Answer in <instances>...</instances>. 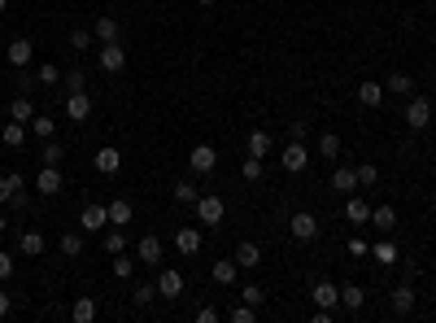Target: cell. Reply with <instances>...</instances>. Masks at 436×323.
<instances>
[{
	"mask_svg": "<svg viewBox=\"0 0 436 323\" xmlns=\"http://www.w3.org/2000/svg\"><path fill=\"white\" fill-rule=\"evenodd\" d=\"M280 166H284L288 175H301L305 166H310V149H305V140H288V144H284Z\"/></svg>",
	"mask_w": 436,
	"mask_h": 323,
	"instance_id": "2",
	"label": "cell"
},
{
	"mask_svg": "<svg viewBox=\"0 0 436 323\" xmlns=\"http://www.w3.org/2000/svg\"><path fill=\"white\" fill-rule=\"evenodd\" d=\"M96 61H101V70L105 74H122L127 70V48L114 40V44H101L96 48Z\"/></svg>",
	"mask_w": 436,
	"mask_h": 323,
	"instance_id": "3",
	"label": "cell"
},
{
	"mask_svg": "<svg viewBox=\"0 0 436 323\" xmlns=\"http://www.w3.org/2000/svg\"><path fill=\"white\" fill-rule=\"evenodd\" d=\"M13 267H18V262H13V253H9V249H0V284L13 276Z\"/></svg>",
	"mask_w": 436,
	"mask_h": 323,
	"instance_id": "49",
	"label": "cell"
},
{
	"mask_svg": "<svg viewBox=\"0 0 436 323\" xmlns=\"http://www.w3.org/2000/svg\"><path fill=\"white\" fill-rule=\"evenodd\" d=\"M5 5H9V0H0V13H5Z\"/></svg>",
	"mask_w": 436,
	"mask_h": 323,
	"instance_id": "56",
	"label": "cell"
},
{
	"mask_svg": "<svg viewBox=\"0 0 436 323\" xmlns=\"http://www.w3.org/2000/svg\"><path fill=\"white\" fill-rule=\"evenodd\" d=\"M253 319H257V306H249V301L232 310V323H253Z\"/></svg>",
	"mask_w": 436,
	"mask_h": 323,
	"instance_id": "48",
	"label": "cell"
},
{
	"mask_svg": "<svg viewBox=\"0 0 436 323\" xmlns=\"http://www.w3.org/2000/svg\"><path fill=\"white\" fill-rule=\"evenodd\" d=\"M288 136H293V140H305V136H310V127H305V118H297L293 127H288Z\"/></svg>",
	"mask_w": 436,
	"mask_h": 323,
	"instance_id": "52",
	"label": "cell"
},
{
	"mask_svg": "<svg viewBox=\"0 0 436 323\" xmlns=\"http://www.w3.org/2000/svg\"><path fill=\"white\" fill-rule=\"evenodd\" d=\"M428 123H432V101H428V96H410L406 127H410V132H428Z\"/></svg>",
	"mask_w": 436,
	"mask_h": 323,
	"instance_id": "5",
	"label": "cell"
},
{
	"mask_svg": "<svg viewBox=\"0 0 436 323\" xmlns=\"http://www.w3.org/2000/svg\"><path fill=\"white\" fill-rule=\"evenodd\" d=\"M5 228H9V223H5V214H0V232H5Z\"/></svg>",
	"mask_w": 436,
	"mask_h": 323,
	"instance_id": "55",
	"label": "cell"
},
{
	"mask_svg": "<svg viewBox=\"0 0 436 323\" xmlns=\"http://www.w3.org/2000/svg\"><path fill=\"white\" fill-rule=\"evenodd\" d=\"M393 223H397V210L393 205H371V228L393 232Z\"/></svg>",
	"mask_w": 436,
	"mask_h": 323,
	"instance_id": "26",
	"label": "cell"
},
{
	"mask_svg": "<svg viewBox=\"0 0 436 323\" xmlns=\"http://www.w3.org/2000/svg\"><path fill=\"white\" fill-rule=\"evenodd\" d=\"M13 84H18L22 92H31V88H40V79H35V74H26V70L18 66V79H13Z\"/></svg>",
	"mask_w": 436,
	"mask_h": 323,
	"instance_id": "50",
	"label": "cell"
},
{
	"mask_svg": "<svg viewBox=\"0 0 436 323\" xmlns=\"http://www.w3.org/2000/svg\"><path fill=\"white\" fill-rule=\"evenodd\" d=\"M232 258H236V267H240V271H257V267H262V249H257L253 240H240Z\"/></svg>",
	"mask_w": 436,
	"mask_h": 323,
	"instance_id": "10",
	"label": "cell"
},
{
	"mask_svg": "<svg viewBox=\"0 0 436 323\" xmlns=\"http://www.w3.org/2000/svg\"><path fill=\"white\" fill-rule=\"evenodd\" d=\"M61 157H66V149H61L57 140H48L44 144V166H61Z\"/></svg>",
	"mask_w": 436,
	"mask_h": 323,
	"instance_id": "45",
	"label": "cell"
},
{
	"mask_svg": "<svg viewBox=\"0 0 436 323\" xmlns=\"http://www.w3.org/2000/svg\"><path fill=\"white\" fill-rule=\"evenodd\" d=\"M136 262H144V267H161V240H157V236H144L140 245H136Z\"/></svg>",
	"mask_w": 436,
	"mask_h": 323,
	"instance_id": "15",
	"label": "cell"
},
{
	"mask_svg": "<svg viewBox=\"0 0 436 323\" xmlns=\"http://www.w3.org/2000/svg\"><path fill=\"white\" fill-rule=\"evenodd\" d=\"M188 162H192V171H197V175H209L218 166V149H214V144H197V149L188 153Z\"/></svg>",
	"mask_w": 436,
	"mask_h": 323,
	"instance_id": "8",
	"label": "cell"
},
{
	"mask_svg": "<svg viewBox=\"0 0 436 323\" xmlns=\"http://www.w3.org/2000/svg\"><path fill=\"white\" fill-rule=\"evenodd\" d=\"M9 310H13V297H9V293H5V288H0V319H5V315H9Z\"/></svg>",
	"mask_w": 436,
	"mask_h": 323,
	"instance_id": "54",
	"label": "cell"
},
{
	"mask_svg": "<svg viewBox=\"0 0 436 323\" xmlns=\"http://www.w3.org/2000/svg\"><path fill=\"white\" fill-rule=\"evenodd\" d=\"M35 188H40V197H57V192H61V171L57 166H40Z\"/></svg>",
	"mask_w": 436,
	"mask_h": 323,
	"instance_id": "17",
	"label": "cell"
},
{
	"mask_svg": "<svg viewBox=\"0 0 436 323\" xmlns=\"http://www.w3.org/2000/svg\"><path fill=\"white\" fill-rule=\"evenodd\" d=\"M9 118H13V123H31V118H35V105H31V96L9 101Z\"/></svg>",
	"mask_w": 436,
	"mask_h": 323,
	"instance_id": "32",
	"label": "cell"
},
{
	"mask_svg": "<svg viewBox=\"0 0 436 323\" xmlns=\"http://www.w3.org/2000/svg\"><path fill=\"white\" fill-rule=\"evenodd\" d=\"M236 276H240V267H236V258H218L214 267H209V280H214L218 288H232L236 284Z\"/></svg>",
	"mask_w": 436,
	"mask_h": 323,
	"instance_id": "9",
	"label": "cell"
},
{
	"mask_svg": "<svg viewBox=\"0 0 436 323\" xmlns=\"http://www.w3.org/2000/svg\"><path fill=\"white\" fill-rule=\"evenodd\" d=\"M362 301H366V293H362L358 284H341V306H345V310L358 315V310H362Z\"/></svg>",
	"mask_w": 436,
	"mask_h": 323,
	"instance_id": "28",
	"label": "cell"
},
{
	"mask_svg": "<svg viewBox=\"0 0 436 323\" xmlns=\"http://www.w3.org/2000/svg\"><path fill=\"white\" fill-rule=\"evenodd\" d=\"M70 319H74V323H92V319H96V301H92V297H79V301L70 306Z\"/></svg>",
	"mask_w": 436,
	"mask_h": 323,
	"instance_id": "34",
	"label": "cell"
},
{
	"mask_svg": "<svg viewBox=\"0 0 436 323\" xmlns=\"http://www.w3.org/2000/svg\"><path fill=\"white\" fill-rule=\"evenodd\" d=\"M0 140H5L9 149H18V144L26 140V123H13V118H9L5 127H0Z\"/></svg>",
	"mask_w": 436,
	"mask_h": 323,
	"instance_id": "31",
	"label": "cell"
},
{
	"mask_svg": "<svg viewBox=\"0 0 436 323\" xmlns=\"http://www.w3.org/2000/svg\"><path fill=\"white\" fill-rule=\"evenodd\" d=\"M345 219H349V223H371V205L358 197V192H349V201H345Z\"/></svg>",
	"mask_w": 436,
	"mask_h": 323,
	"instance_id": "22",
	"label": "cell"
},
{
	"mask_svg": "<svg viewBox=\"0 0 436 323\" xmlns=\"http://www.w3.org/2000/svg\"><path fill=\"white\" fill-rule=\"evenodd\" d=\"M223 214H227V201H223L218 192H201V197H197V223H205V228H218Z\"/></svg>",
	"mask_w": 436,
	"mask_h": 323,
	"instance_id": "1",
	"label": "cell"
},
{
	"mask_svg": "<svg viewBox=\"0 0 436 323\" xmlns=\"http://www.w3.org/2000/svg\"><path fill=\"white\" fill-rule=\"evenodd\" d=\"M358 105H366V109L384 105V84H358Z\"/></svg>",
	"mask_w": 436,
	"mask_h": 323,
	"instance_id": "27",
	"label": "cell"
},
{
	"mask_svg": "<svg viewBox=\"0 0 436 323\" xmlns=\"http://www.w3.org/2000/svg\"><path fill=\"white\" fill-rule=\"evenodd\" d=\"M197 5H214V0H197Z\"/></svg>",
	"mask_w": 436,
	"mask_h": 323,
	"instance_id": "57",
	"label": "cell"
},
{
	"mask_svg": "<svg viewBox=\"0 0 436 323\" xmlns=\"http://www.w3.org/2000/svg\"><path fill=\"white\" fill-rule=\"evenodd\" d=\"M389 301H393V315H401V319H406V315L414 310V284H410V280H406V284H397Z\"/></svg>",
	"mask_w": 436,
	"mask_h": 323,
	"instance_id": "16",
	"label": "cell"
},
{
	"mask_svg": "<svg viewBox=\"0 0 436 323\" xmlns=\"http://www.w3.org/2000/svg\"><path fill=\"white\" fill-rule=\"evenodd\" d=\"M83 84H88L83 70H66V74H61V88H66V96H70V92H83Z\"/></svg>",
	"mask_w": 436,
	"mask_h": 323,
	"instance_id": "42",
	"label": "cell"
},
{
	"mask_svg": "<svg viewBox=\"0 0 436 323\" xmlns=\"http://www.w3.org/2000/svg\"><path fill=\"white\" fill-rule=\"evenodd\" d=\"M92 166L101 171V175H118V166H122V153L114 149V144H105V149H96V157H92Z\"/></svg>",
	"mask_w": 436,
	"mask_h": 323,
	"instance_id": "13",
	"label": "cell"
},
{
	"mask_svg": "<svg viewBox=\"0 0 436 323\" xmlns=\"http://www.w3.org/2000/svg\"><path fill=\"white\" fill-rule=\"evenodd\" d=\"M105 228H109V214H105V205L88 201L83 210H79V232H105Z\"/></svg>",
	"mask_w": 436,
	"mask_h": 323,
	"instance_id": "6",
	"label": "cell"
},
{
	"mask_svg": "<svg viewBox=\"0 0 436 323\" xmlns=\"http://www.w3.org/2000/svg\"><path fill=\"white\" fill-rule=\"evenodd\" d=\"M245 144H249V153H253V157H266V153H271V132H262V127H253Z\"/></svg>",
	"mask_w": 436,
	"mask_h": 323,
	"instance_id": "30",
	"label": "cell"
},
{
	"mask_svg": "<svg viewBox=\"0 0 436 323\" xmlns=\"http://www.w3.org/2000/svg\"><path fill=\"white\" fill-rule=\"evenodd\" d=\"M175 249H179L184 258L201 253V232H197V228H179V232H175Z\"/></svg>",
	"mask_w": 436,
	"mask_h": 323,
	"instance_id": "19",
	"label": "cell"
},
{
	"mask_svg": "<svg viewBox=\"0 0 436 323\" xmlns=\"http://www.w3.org/2000/svg\"><path fill=\"white\" fill-rule=\"evenodd\" d=\"M310 297H314V306H323V310H332V306H341V288H336L332 280H318V284L310 288Z\"/></svg>",
	"mask_w": 436,
	"mask_h": 323,
	"instance_id": "14",
	"label": "cell"
},
{
	"mask_svg": "<svg viewBox=\"0 0 436 323\" xmlns=\"http://www.w3.org/2000/svg\"><path fill=\"white\" fill-rule=\"evenodd\" d=\"M35 79H40V84H44V88H53V84H61V70L53 66V61H44V66L35 70Z\"/></svg>",
	"mask_w": 436,
	"mask_h": 323,
	"instance_id": "44",
	"label": "cell"
},
{
	"mask_svg": "<svg viewBox=\"0 0 436 323\" xmlns=\"http://www.w3.org/2000/svg\"><path fill=\"white\" fill-rule=\"evenodd\" d=\"M26 132H31V136H40V140H53V132H57V123H53V118H44V114H35V118H31V123H26Z\"/></svg>",
	"mask_w": 436,
	"mask_h": 323,
	"instance_id": "35",
	"label": "cell"
},
{
	"mask_svg": "<svg viewBox=\"0 0 436 323\" xmlns=\"http://www.w3.org/2000/svg\"><path fill=\"white\" fill-rule=\"evenodd\" d=\"M61 253H66V258L83 253V232H66V236H61Z\"/></svg>",
	"mask_w": 436,
	"mask_h": 323,
	"instance_id": "39",
	"label": "cell"
},
{
	"mask_svg": "<svg viewBox=\"0 0 436 323\" xmlns=\"http://www.w3.org/2000/svg\"><path fill=\"white\" fill-rule=\"evenodd\" d=\"M240 301L262 306V301H266V288H262V284H245V288H240Z\"/></svg>",
	"mask_w": 436,
	"mask_h": 323,
	"instance_id": "43",
	"label": "cell"
},
{
	"mask_svg": "<svg viewBox=\"0 0 436 323\" xmlns=\"http://www.w3.org/2000/svg\"><path fill=\"white\" fill-rule=\"evenodd\" d=\"M66 118H74V123H88L92 118V96L88 92H70L66 96Z\"/></svg>",
	"mask_w": 436,
	"mask_h": 323,
	"instance_id": "11",
	"label": "cell"
},
{
	"mask_svg": "<svg viewBox=\"0 0 436 323\" xmlns=\"http://www.w3.org/2000/svg\"><path fill=\"white\" fill-rule=\"evenodd\" d=\"M371 258H376L380 267H397V262H401V253H397L393 240H380V245H371Z\"/></svg>",
	"mask_w": 436,
	"mask_h": 323,
	"instance_id": "25",
	"label": "cell"
},
{
	"mask_svg": "<svg viewBox=\"0 0 436 323\" xmlns=\"http://www.w3.org/2000/svg\"><path fill=\"white\" fill-rule=\"evenodd\" d=\"M105 214H109V223H114V228H127V223H131V214H136V210H131V201H109L105 205Z\"/></svg>",
	"mask_w": 436,
	"mask_h": 323,
	"instance_id": "23",
	"label": "cell"
},
{
	"mask_svg": "<svg viewBox=\"0 0 436 323\" xmlns=\"http://www.w3.org/2000/svg\"><path fill=\"white\" fill-rule=\"evenodd\" d=\"M153 297H157V284H136L131 288V306H140V310H144V306H153Z\"/></svg>",
	"mask_w": 436,
	"mask_h": 323,
	"instance_id": "36",
	"label": "cell"
},
{
	"mask_svg": "<svg viewBox=\"0 0 436 323\" xmlns=\"http://www.w3.org/2000/svg\"><path fill=\"white\" fill-rule=\"evenodd\" d=\"M22 184H26V180H22V175H18V171H9V175H5V180H0V205H5V201H13V197H18V192H22Z\"/></svg>",
	"mask_w": 436,
	"mask_h": 323,
	"instance_id": "29",
	"label": "cell"
},
{
	"mask_svg": "<svg viewBox=\"0 0 436 323\" xmlns=\"http://www.w3.org/2000/svg\"><path fill=\"white\" fill-rule=\"evenodd\" d=\"M384 92H393V96H410L414 92V79L406 70H393L389 79H384Z\"/></svg>",
	"mask_w": 436,
	"mask_h": 323,
	"instance_id": "21",
	"label": "cell"
},
{
	"mask_svg": "<svg viewBox=\"0 0 436 323\" xmlns=\"http://www.w3.org/2000/svg\"><path fill=\"white\" fill-rule=\"evenodd\" d=\"M353 171H358V184H366V188L380 180V166H376V162H362V166H353Z\"/></svg>",
	"mask_w": 436,
	"mask_h": 323,
	"instance_id": "46",
	"label": "cell"
},
{
	"mask_svg": "<svg viewBox=\"0 0 436 323\" xmlns=\"http://www.w3.org/2000/svg\"><path fill=\"white\" fill-rule=\"evenodd\" d=\"M131 276H136V258L114 253V280H131Z\"/></svg>",
	"mask_w": 436,
	"mask_h": 323,
	"instance_id": "40",
	"label": "cell"
},
{
	"mask_svg": "<svg viewBox=\"0 0 436 323\" xmlns=\"http://www.w3.org/2000/svg\"><path fill=\"white\" fill-rule=\"evenodd\" d=\"M332 192H341V197H349V192H358V171L353 166H336L332 171V184H328Z\"/></svg>",
	"mask_w": 436,
	"mask_h": 323,
	"instance_id": "12",
	"label": "cell"
},
{
	"mask_svg": "<svg viewBox=\"0 0 436 323\" xmlns=\"http://www.w3.org/2000/svg\"><path fill=\"white\" fill-rule=\"evenodd\" d=\"M92 36H96V44H114L118 40V18H114V13H101L96 26H92Z\"/></svg>",
	"mask_w": 436,
	"mask_h": 323,
	"instance_id": "18",
	"label": "cell"
},
{
	"mask_svg": "<svg viewBox=\"0 0 436 323\" xmlns=\"http://www.w3.org/2000/svg\"><path fill=\"white\" fill-rule=\"evenodd\" d=\"M31 53H35V44H31L26 36L9 40V66H26V61H31Z\"/></svg>",
	"mask_w": 436,
	"mask_h": 323,
	"instance_id": "20",
	"label": "cell"
},
{
	"mask_svg": "<svg viewBox=\"0 0 436 323\" xmlns=\"http://www.w3.org/2000/svg\"><path fill=\"white\" fill-rule=\"evenodd\" d=\"M318 153H323V157H341V136H336V132H323V136H318Z\"/></svg>",
	"mask_w": 436,
	"mask_h": 323,
	"instance_id": "37",
	"label": "cell"
},
{
	"mask_svg": "<svg viewBox=\"0 0 436 323\" xmlns=\"http://www.w3.org/2000/svg\"><path fill=\"white\" fill-rule=\"evenodd\" d=\"M349 253H353V258H366V253H371V245H366L362 236H353V240H349Z\"/></svg>",
	"mask_w": 436,
	"mask_h": 323,
	"instance_id": "51",
	"label": "cell"
},
{
	"mask_svg": "<svg viewBox=\"0 0 436 323\" xmlns=\"http://www.w3.org/2000/svg\"><path fill=\"white\" fill-rule=\"evenodd\" d=\"M92 44H96L92 31H70V48H74V53H83V48H92Z\"/></svg>",
	"mask_w": 436,
	"mask_h": 323,
	"instance_id": "47",
	"label": "cell"
},
{
	"mask_svg": "<svg viewBox=\"0 0 436 323\" xmlns=\"http://www.w3.org/2000/svg\"><path fill=\"white\" fill-rule=\"evenodd\" d=\"M18 253H26V258H40V253H44V232H35V228H31V232H22V236H18Z\"/></svg>",
	"mask_w": 436,
	"mask_h": 323,
	"instance_id": "24",
	"label": "cell"
},
{
	"mask_svg": "<svg viewBox=\"0 0 436 323\" xmlns=\"http://www.w3.org/2000/svg\"><path fill=\"white\" fill-rule=\"evenodd\" d=\"M288 232H293V240H301V245H310V240L318 236V219L310 214V210H297V214L288 219Z\"/></svg>",
	"mask_w": 436,
	"mask_h": 323,
	"instance_id": "4",
	"label": "cell"
},
{
	"mask_svg": "<svg viewBox=\"0 0 436 323\" xmlns=\"http://www.w3.org/2000/svg\"><path fill=\"white\" fill-rule=\"evenodd\" d=\"M157 297H166V301L184 297V276H179L175 267H161V271H157Z\"/></svg>",
	"mask_w": 436,
	"mask_h": 323,
	"instance_id": "7",
	"label": "cell"
},
{
	"mask_svg": "<svg viewBox=\"0 0 436 323\" xmlns=\"http://www.w3.org/2000/svg\"><path fill=\"white\" fill-rule=\"evenodd\" d=\"M127 249V236H122V228H114V232H105V253L114 258V253H122Z\"/></svg>",
	"mask_w": 436,
	"mask_h": 323,
	"instance_id": "41",
	"label": "cell"
},
{
	"mask_svg": "<svg viewBox=\"0 0 436 323\" xmlns=\"http://www.w3.org/2000/svg\"><path fill=\"white\" fill-rule=\"evenodd\" d=\"M218 319V306H201L197 310V323H214Z\"/></svg>",
	"mask_w": 436,
	"mask_h": 323,
	"instance_id": "53",
	"label": "cell"
},
{
	"mask_svg": "<svg viewBox=\"0 0 436 323\" xmlns=\"http://www.w3.org/2000/svg\"><path fill=\"white\" fill-rule=\"evenodd\" d=\"M170 197L179 201V205H197V197H201V192H197V184H192V180H179V184L170 188Z\"/></svg>",
	"mask_w": 436,
	"mask_h": 323,
	"instance_id": "33",
	"label": "cell"
},
{
	"mask_svg": "<svg viewBox=\"0 0 436 323\" xmlns=\"http://www.w3.org/2000/svg\"><path fill=\"white\" fill-rule=\"evenodd\" d=\"M240 175H245V180H249V184H257V180H262V175H266V166H262V157H253V153H249V157H245V166H240Z\"/></svg>",
	"mask_w": 436,
	"mask_h": 323,
	"instance_id": "38",
	"label": "cell"
}]
</instances>
